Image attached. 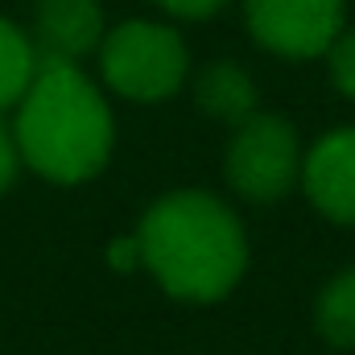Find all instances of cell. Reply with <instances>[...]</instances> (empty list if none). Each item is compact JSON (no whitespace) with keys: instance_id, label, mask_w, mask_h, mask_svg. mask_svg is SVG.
<instances>
[{"instance_id":"6","label":"cell","mask_w":355,"mask_h":355,"mask_svg":"<svg viewBox=\"0 0 355 355\" xmlns=\"http://www.w3.org/2000/svg\"><path fill=\"white\" fill-rule=\"evenodd\" d=\"M33 50L37 58L79 62L103 42L99 0H37L33 12Z\"/></svg>"},{"instance_id":"10","label":"cell","mask_w":355,"mask_h":355,"mask_svg":"<svg viewBox=\"0 0 355 355\" xmlns=\"http://www.w3.org/2000/svg\"><path fill=\"white\" fill-rule=\"evenodd\" d=\"M318 331L339 343V347H355V268L339 272L322 293H318Z\"/></svg>"},{"instance_id":"7","label":"cell","mask_w":355,"mask_h":355,"mask_svg":"<svg viewBox=\"0 0 355 355\" xmlns=\"http://www.w3.org/2000/svg\"><path fill=\"white\" fill-rule=\"evenodd\" d=\"M306 190L327 219L355 223V128L331 132L314 145L306 157Z\"/></svg>"},{"instance_id":"3","label":"cell","mask_w":355,"mask_h":355,"mask_svg":"<svg viewBox=\"0 0 355 355\" xmlns=\"http://www.w3.org/2000/svg\"><path fill=\"white\" fill-rule=\"evenodd\" d=\"M103 79L112 91L137 103L170 99L186 83V46L170 25L157 21H128L99 42Z\"/></svg>"},{"instance_id":"8","label":"cell","mask_w":355,"mask_h":355,"mask_svg":"<svg viewBox=\"0 0 355 355\" xmlns=\"http://www.w3.org/2000/svg\"><path fill=\"white\" fill-rule=\"evenodd\" d=\"M194 95H198L202 112L215 116V120L244 124L248 116H257V87H252L248 71L236 67V62H211V67L198 75Z\"/></svg>"},{"instance_id":"1","label":"cell","mask_w":355,"mask_h":355,"mask_svg":"<svg viewBox=\"0 0 355 355\" xmlns=\"http://www.w3.org/2000/svg\"><path fill=\"white\" fill-rule=\"evenodd\" d=\"M17 153L54 182L99 174L112 153V112L75 62L37 58V71L17 99Z\"/></svg>"},{"instance_id":"9","label":"cell","mask_w":355,"mask_h":355,"mask_svg":"<svg viewBox=\"0 0 355 355\" xmlns=\"http://www.w3.org/2000/svg\"><path fill=\"white\" fill-rule=\"evenodd\" d=\"M33 71H37V50H33V42H29L17 25H8V21L0 17V112L12 107V103L25 95Z\"/></svg>"},{"instance_id":"2","label":"cell","mask_w":355,"mask_h":355,"mask_svg":"<svg viewBox=\"0 0 355 355\" xmlns=\"http://www.w3.org/2000/svg\"><path fill=\"white\" fill-rule=\"evenodd\" d=\"M137 248L162 289L182 302L223 297L248 265V240L240 232V219L202 190L162 198L145 215Z\"/></svg>"},{"instance_id":"12","label":"cell","mask_w":355,"mask_h":355,"mask_svg":"<svg viewBox=\"0 0 355 355\" xmlns=\"http://www.w3.org/2000/svg\"><path fill=\"white\" fill-rule=\"evenodd\" d=\"M166 12H174L182 21H207V17H215L227 0H157Z\"/></svg>"},{"instance_id":"13","label":"cell","mask_w":355,"mask_h":355,"mask_svg":"<svg viewBox=\"0 0 355 355\" xmlns=\"http://www.w3.org/2000/svg\"><path fill=\"white\" fill-rule=\"evenodd\" d=\"M17 162H21V153H17V141L8 137V128L0 124V190L17 178Z\"/></svg>"},{"instance_id":"11","label":"cell","mask_w":355,"mask_h":355,"mask_svg":"<svg viewBox=\"0 0 355 355\" xmlns=\"http://www.w3.org/2000/svg\"><path fill=\"white\" fill-rule=\"evenodd\" d=\"M331 75H335L339 91L355 99V29L335 37V46H331Z\"/></svg>"},{"instance_id":"4","label":"cell","mask_w":355,"mask_h":355,"mask_svg":"<svg viewBox=\"0 0 355 355\" xmlns=\"http://www.w3.org/2000/svg\"><path fill=\"white\" fill-rule=\"evenodd\" d=\"M297 132L281 120V116H248L244 124H236V137L227 145V182L252 198V202H277L293 178H297Z\"/></svg>"},{"instance_id":"5","label":"cell","mask_w":355,"mask_h":355,"mask_svg":"<svg viewBox=\"0 0 355 355\" xmlns=\"http://www.w3.org/2000/svg\"><path fill=\"white\" fill-rule=\"evenodd\" d=\"M252 37L285 58H314L343 33V0H244Z\"/></svg>"}]
</instances>
